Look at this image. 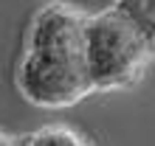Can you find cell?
I'll use <instances>...</instances> for the list:
<instances>
[{
	"instance_id": "cell-1",
	"label": "cell",
	"mask_w": 155,
	"mask_h": 146,
	"mask_svg": "<svg viewBox=\"0 0 155 146\" xmlns=\"http://www.w3.org/2000/svg\"><path fill=\"white\" fill-rule=\"evenodd\" d=\"M85 14L68 3H45L31 20L25 53L17 68V90L25 101L62 110L90 90L85 65Z\"/></svg>"
},
{
	"instance_id": "cell-2",
	"label": "cell",
	"mask_w": 155,
	"mask_h": 146,
	"mask_svg": "<svg viewBox=\"0 0 155 146\" xmlns=\"http://www.w3.org/2000/svg\"><path fill=\"white\" fill-rule=\"evenodd\" d=\"M85 65L90 90H118L133 84L155 56L141 34L116 8L85 14Z\"/></svg>"
},
{
	"instance_id": "cell-3",
	"label": "cell",
	"mask_w": 155,
	"mask_h": 146,
	"mask_svg": "<svg viewBox=\"0 0 155 146\" xmlns=\"http://www.w3.org/2000/svg\"><path fill=\"white\" fill-rule=\"evenodd\" d=\"M113 8L141 34V40L155 53V0H116Z\"/></svg>"
},
{
	"instance_id": "cell-4",
	"label": "cell",
	"mask_w": 155,
	"mask_h": 146,
	"mask_svg": "<svg viewBox=\"0 0 155 146\" xmlns=\"http://www.w3.org/2000/svg\"><path fill=\"white\" fill-rule=\"evenodd\" d=\"M25 146H87V141L82 138L79 132H74L71 126H62V124H51V126H42L31 135Z\"/></svg>"
},
{
	"instance_id": "cell-5",
	"label": "cell",
	"mask_w": 155,
	"mask_h": 146,
	"mask_svg": "<svg viewBox=\"0 0 155 146\" xmlns=\"http://www.w3.org/2000/svg\"><path fill=\"white\" fill-rule=\"evenodd\" d=\"M0 146H25V143H20V138H14V135L0 129Z\"/></svg>"
}]
</instances>
